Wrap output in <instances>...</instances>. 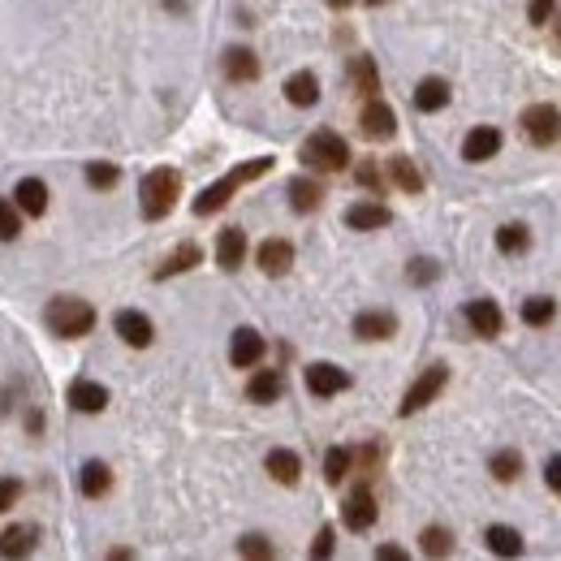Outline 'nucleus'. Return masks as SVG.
Here are the masks:
<instances>
[{"mask_svg": "<svg viewBox=\"0 0 561 561\" xmlns=\"http://www.w3.org/2000/svg\"><path fill=\"white\" fill-rule=\"evenodd\" d=\"M268 168H272V156H260V160H246V165L230 168L221 182H212V186H207V191L195 199V216H212V212H221V207L233 199V191H238V186H246V182L264 177Z\"/></svg>", "mask_w": 561, "mask_h": 561, "instance_id": "obj_1", "label": "nucleus"}, {"mask_svg": "<svg viewBox=\"0 0 561 561\" xmlns=\"http://www.w3.org/2000/svg\"><path fill=\"white\" fill-rule=\"evenodd\" d=\"M177 195H182L177 168H152V173L143 177V186H138L143 216H147V221H165L168 212H173V203H177Z\"/></svg>", "mask_w": 561, "mask_h": 561, "instance_id": "obj_2", "label": "nucleus"}, {"mask_svg": "<svg viewBox=\"0 0 561 561\" xmlns=\"http://www.w3.org/2000/svg\"><path fill=\"white\" fill-rule=\"evenodd\" d=\"M302 165L316 168V173H341V168L350 165V147H346L341 134L316 130L302 143Z\"/></svg>", "mask_w": 561, "mask_h": 561, "instance_id": "obj_3", "label": "nucleus"}, {"mask_svg": "<svg viewBox=\"0 0 561 561\" xmlns=\"http://www.w3.org/2000/svg\"><path fill=\"white\" fill-rule=\"evenodd\" d=\"M48 324L57 337H87L96 329V307L82 298H52L48 302Z\"/></svg>", "mask_w": 561, "mask_h": 561, "instance_id": "obj_4", "label": "nucleus"}, {"mask_svg": "<svg viewBox=\"0 0 561 561\" xmlns=\"http://www.w3.org/2000/svg\"><path fill=\"white\" fill-rule=\"evenodd\" d=\"M523 134H527V143H535V147H553L561 138V113L553 108V104H531V108H523Z\"/></svg>", "mask_w": 561, "mask_h": 561, "instance_id": "obj_5", "label": "nucleus"}, {"mask_svg": "<svg viewBox=\"0 0 561 561\" xmlns=\"http://www.w3.org/2000/svg\"><path fill=\"white\" fill-rule=\"evenodd\" d=\"M445 380H449L445 363H432L428 371H424V376H419V380H415V385L406 389V397H401V406H397V410H401V415H415V410H424L432 397L445 389Z\"/></svg>", "mask_w": 561, "mask_h": 561, "instance_id": "obj_6", "label": "nucleus"}, {"mask_svg": "<svg viewBox=\"0 0 561 561\" xmlns=\"http://www.w3.org/2000/svg\"><path fill=\"white\" fill-rule=\"evenodd\" d=\"M307 389H311L316 397H337V393L350 389V376H346L341 367H332V363H311L307 367Z\"/></svg>", "mask_w": 561, "mask_h": 561, "instance_id": "obj_7", "label": "nucleus"}, {"mask_svg": "<svg viewBox=\"0 0 561 561\" xmlns=\"http://www.w3.org/2000/svg\"><path fill=\"white\" fill-rule=\"evenodd\" d=\"M359 130L367 134V138H376V143H385V138H393L397 130V117L389 104H380V99L371 96V104L363 108V117H359Z\"/></svg>", "mask_w": 561, "mask_h": 561, "instance_id": "obj_8", "label": "nucleus"}, {"mask_svg": "<svg viewBox=\"0 0 561 561\" xmlns=\"http://www.w3.org/2000/svg\"><path fill=\"white\" fill-rule=\"evenodd\" d=\"M117 332H121V341L126 346H134V350H147L152 346V337H156V329H152V320L143 316V311H117Z\"/></svg>", "mask_w": 561, "mask_h": 561, "instance_id": "obj_9", "label": "nucleus"}, {"mask_svg": "<svg viewBox=\"0 0 561 561\" xmlns=\"http://www.w3.org/2000/svg\"><path fill=\"white\" fill-rule=\"evenodd\" d=\"M496 152H501V130H496V126H475V130L466 134L463 160L479 165V160H493Z\"/></svg>", "mask_w": 561, "mask_h": 561, "instance_id": "obj_10", "label": "nucleus"}, {"mask_svg": "<svg viewBox=\"0 0 561 561\" xmlns=\"http://www.w3.org/2000/svg\"><path fill=\"white\" fill-rule=\"evenodd\" d=\"M341 518H346V527L350 531L371 527V523H376V496H371V488H355L350 501L341 505Z\"/></svg>", "mask_w": 561, "mask_h": 561, "instance_id": "obj_11", "label": "nucleus"}, {"mask_svg": "<svg viewBox=\"0 0 561 561\" xmlns=\"http://www.w3.org/2000/svg\"><path fill=\"white\" fill-rule=\"evenodd\" d=\"M466 324L479 337H496L505 320H501V307H496L493 298H475V302H466Z\"/></svg>", "mask_w": 561, "mask_h": 561, "instance_id": "obj_12", "label": "nucleus"}, {"mask_svg": "<svg viewBox=\"0 0 561 561\" xmlns=\"http://www.w3.org/2000/svg\"><path fill=\"white\" fill-rule=\"evenodd\" d=\"M264 337L255 329H238L233 332V341H230V359H233V367H255L260 359H264Z\"/></svg>", "mask_w": 561, "mask_h": 561, "instance_id": "obj_13", "label": "nucleus"}, {"mask_svg": "<svg viewBox=\"0 0 561 561\" xmlns=\"http://www.w3.org/2000/svg\"><path fill=\"white\" fill-rule=\"evenodd\" d=\"M255 260H260V268H264L268 277H285V272L294 268V246H290L285 238H268Z\"/></svg>", "mask_w": 561, "mask_h": 561, "instance_id": "obj_14", "label": "nucleus"}, {"mask_svg": "<svg viewBox=\"0 0 561 561\" xmlns=\"http://www.w3.org/2000/svg\"><path fill=\"white\" fill-rule=\"evenodd\" d=\"M69 406H74L78 415H99V410L108 406V389L96 385V380H74V385H69Z\"/></svg>", "mask_w": 561, "mask_h": 561, "instance_id": "obj_15", "label": "nucleus"}, {"mask_svg": "<svg viewBox=\"0 0 561 561\" xmlns=\"http://www.w3.org/2000/svg\"><path fill=\"white\" fill-rule=\"evenodd\" d=\"M242 260H246V233L221 230V238H216V264L225 268V272H238Z\"/></svg>", "mask_w": 561, "mask_h": 561, "instance_id": "obj_16", "label": "nucleus"}, {"mask_svg": "<svg viewBox=\"0 0 561 561\" xmlns=\"http://www.w3.org/2000/svg\"><path fill=\"white\" fill-rule=\"evenodd\" d=\"M393 332H397L393 311H363V316L355 320V337H363V341H385V337H393Z\"/></svg>", "mask_w": 561, "mask_h": 561, "instance_id": "obj_17", "label": "nucleus"}, {"mask_svg": "<svg viewBox=\"0 0 561 561\" xmlns=\"http://www.w3.org/2000/svg\"><path fill=\"white\" fill-rule=\"evenodd\" d=\"M389 221H393V212H389L385 203H355V207L346 212V225H350V230H363V233L385 230Z\"/></svg>", "mask_w": 561, "mask_h": 561, "instance_id": "obj_18", "label": "nucleus"}, {"mask_svg": "<svg viewBox=\"0 0 561 561\" xmlns=\"http://www.w3.org/2000/svg\"><path fill=\"white\" fill-rule=\"evenodd\" d=\"M13 195H18V212H27V216H43L48 212V186L39 177H22Z\"/></svg>", "mask_w": 561, "mask_h": 561, "instance_id": "obj_19", "label": "nucleus"}, {"mask_svg": "<svg viewBox=\"0 0 561 561\" xmlns=\"http://www.w3.org/2000/svg\"><path fill=\"white\" fill-rule=\"evenodd\" d=\"M445 104H449V82L445 78H424L415 87V108L419 113H440Z\"/></svg>", "mask_w": 561, "mask_h": 561, "instance_id": "obj_20", "label": "nucleus"}, {"mask_svg": "<svg viewBox=\"0 0 561 561\" xmlns=\"http://www.w3.org/2000/svg\"><path fill=\"white\" fill-rule=\"evenodd\" d=\"M264 466L277 484H298V475H302V458H298L294 449H272Z\"/></svg>", "mask_w": 561, "mask_h": 561, "instance_id": "obj_21", "label": "nucleus"}, {"mask_svg": "<svg viewBox=\"0 0 561 561\" xmlns=\"http://www.w3.org/2000/svg\"><path fill=\"white\" fill-rule=\"evenodd\" d=\"M225 74L233 82H251V78H260V57L251 48H230L225 52Z\"/></svg>", "mask_w": 561, "mask_h": 561, "instance_id": "obj_22", "label": "nucleus"}, {"mask_svg": "<svg viewBox=\"0 0 561 561\" xmlns=\"http://www.w3.org/2000/svg\"><path fill=\"white\" fill-rule=\"evenodd\" d=\"M199 260H203V251H199L195 242H182V246H177V251L168 255L165 264L156 268V281H168V277H177V272H191V268H195Z\"/></svg>", "mask_w": 561, "mask_h": 561, "instance_id": "obj_23", "label": "nucleus"}, {"mask_svg": "<svg viewBox=\"0 0 561 561\" xmlns=\"http://www.w3.org/2000/svg\"><path fill=\"white\" fill-rule=\"evenodd\" d=\"M320 203H324L320 182H311V177H294V182H290V207H294V212H316Z\"/></svg>", "mask_w": 561, "mask_h": 561, "instance_id": "obj_24", "label": "nucleus"}, {"mask_svg": "<svg viewBox=\"0 0 561 561\" xmlns=\"http://www.w3.org/2000/svg\"><path fill=\"white\" fill-rule=\"evenodd\" d=\"M281 389H285L281 371L264 367V371H255V376H251V385H246V397H251V401H277V397H281Z\"/></svg>", "mask_w": 561, "mask_h": 561, "instance_id": "obj_25", "label": "nucleus"}, {"mask_svg": "<svg viewBox=\"0 0 561 561\" xmlns=\"http://www.w3.org/2000/svg\"><path fill=\"white\" fill-rule=\"evenodd\" d=\"M285 99L298 104V108H311V104L320 99V82H316V74H307V69L294 74V78L285 82Z\"/></svg>", "mask_w": 561, "mask_h": 561, "instance_id": "obj_26", "label": "nucleus"}, {"mask_svg": "<svg viewBox=\"0 0 561 561\" xmlns=\"http://www.w3.org/2000/svg\"><path fill=\"white\" fill-rule=\"evenodd\" d=\"M350 82H355V91H359V96H376V91H380V74H376V61H371V57H355V61H350Z\"/></svg>", "mask_w": 561, "mask_h": 561, "instance_id": "obj_27", "label": "nucleus"}, {"mask_svg": "<svg viewBox=\"0 0 561 561\" xmlns=\"http://www.w3.org/2000/svg\"><path fill=\"white\" fill-rule=\"evenodd\" d=\"M35 527H4L0 531V557H22L35 549Z\"/></svg>", "mask_w": 561, "mask_h": 561, "instance_id": "obj_28", "label": "nucleus"}, {"mask_svg": "<svg viewBox=\"0 0 561 561\" xmlns=\"http://www.w3.org/2000/svg\"><path fill=\"white\" fill-rule=\"evenodd\" d=\"M78 488H82V496H104L113 488V471L104 463H87L82 475H78Z\"/></svg>", "mask_w": 561, "mask_h": 561, "instance_id": "obj_29", "label": "nucleus"}, {"mask_svg": "<svg viewBox=\"0 0 561 561\" xmlns=\"http://www.w3.org/2000/svg\"><path fill=\"white\" fill-rule=\"evenodd\" d=\"M389 177H393L406 195H419V191H424V177H419V168L410 165V156H393V160H389Z\"/></svg>", "mask_w": 561, "mask_h": 561, "instance_id": "obj_30", "label": "nucleus"}, {"mask_svg": "<svg viewBox=\"0 0 561 561\" xmlns=\"http://www.w3.org/2000/svg\"><path fill=\"white\" fill-rule=\"evenodd\" d=\"M488 549H493L496 557H518L523 553V535L514 527H501L496 523V527H488Z\"/></svg>", "mask_w": 561, "mask_h": 561, "instance_id": "obj_31", "label": "nucleus"}, {"mask_svg": "<svg viewBox=\"0 0 561 561\" xmlns=\"http://www.w3.org/2000/svg\"><path fill=\"white\" fill-rule=\"evenodd\" d=\"M553 316H557V302L553 298H527L523 302V324H531V329H544V324H553Z\"/></svg>", "mask_w": 561, "mask_h": 561, "instance_id": "obj_32", "label": "nucleus"}, {"mask_svg": "<svg viewBox=\"0 0 561 561\" xmlns=\"http://www.w3.org/2000/svg\"><path fill=\"white\" fill-rule=\"evenodd\" d=\"M527 242H531L527 225H501V230H496V251H501V255H523Z\"/></svg>", "mask_w": 561, "mask_h": 561, "instance_id": "obj_33", "label": "nucleus"}, {"mask_svg": "<svg viewBox=\"0 0 561 561\" xmlns=\"http://www.w3.org/2000/svg\"><path fill=\"white\" fill-rule=\"evenodd\" d=\"M350 463H355L350 449H341V445L329 449V454H324V479H329V484H341V479L350 475Z\"/></svg>", "mask_w": 561, "mask_h": 561, "instance_id": "obj_34", "label": "nucleus"}, {"mask_svg": "<svg viewBox=\"0 0 561 561\" xmlns=\"http://www.w3.org/2000/svg\"><path fill=\"white\" fill-rule=\"evenodd\" d=\"M493 475L501 479V484H514L518 479V471H523V458L514 454V449H501V454H493Z\"/></svg>", "mask_w": 561, "mask_h": 561, "instance_id": "obj_35", "label": "nucleus"}, {"mask_svg": "<svg viewBox=\"0 0 561 561\" xmlns=\"http://www.w3.org/2000/svg\"><path fill=\"white\" fill-rule=\"evenodd\" d=\"M419 549L428 553V557H445L449 549H454V535L445 527H428L424 535H419Z\"/></svg>", "mask_w": 561, "mask_h": 561, "instance_id": "obj_36", "label": "nucleus"}, {"mask_svg": "<svg viewBox=\"0 0 561 561\" xmlns=\"http://www.w3.org/2000/svg\"><path fill=\"white\" fill-rule=\"evenodd\" d=\"M117 177H121V168L108 165V160H91V165H87V182H91L96 191H113Z\"/></svg>", "mask_w": 561, "mask_h": 561, "instance_id": "obj_37", "label": "nucleus"}, {"mask_svg": "<svg viewBox=\"0 0 561 561\" xmlns=\"http://www.w3.org/2000/svg\"><path fill=\"white\" fill-rule=\"evenodd\" d=\"M22 233V221H18V203L0 199V242H13Z\"/></svg>", "mask_w": 561, "mask_h": 561, "instance_id": "obj_38", "label": "nucleus"}, {"mask_svg": "<svg viewBox=\"0 0 561 561\" xmlns=\"http://www.w3.org/2000/svg\"><path fill=\"white\" fill-rule=\"evenodd\" d=\"M238 553L242 557H272V544H268L264 535H242L238 540Z\"/></svg>", "mask_w": 561, "mask_h": 561, "instance_id": "obj_39", "label": "nucleus"}, {"mask_svg": "<svg viewBox=\"0 0 561 561\" xmlns=\"http://www.w3.org/2000/svg\"><path fill=\"white\" fill-rule=\"evenodd\" d=\"M436 272H440V268L432 264V260H410V268H406V277H410L415 285H432V281H436Z\"/></svg>", "mask_w": 561, "mask_h": 561, "instance_id": "obj_40", "label": "nucleus"}, {"mask_svg": "<svg viewBox=\"0 0 561 561\" xmlns=\"http://www.w3.org/2000/svg\"><path fill=\"white\" fill-rule=\"evenodd\" d=\"M553 4H557V0H531V4H527L531 27H544V22H549V13H553Z\"/></svg>", "mask_w": 561, "mask_h": 561, "instance_id": "obj_41", "label": "nucleus"}, {"mask_svg": "<svg viewBox=\"0 0 561 561\" xmlns=\"http://www.w3.org/2000/svg\"><path fill=\"white\" fill-rule=\"evenodd\" d=\"M359 186H367V191H376V195H380V186H385L380 168L371 165V160H367V165H359Z\"/></svg>", "mask_w": 561, "mask_h": 561, "instance_id": "obj_42", "label": "nucleus"}, {"mask_svg": "<svg viewBox=\"0 0 561 561\" xmlns=\"http://www.w3.org/2000/svg\"><path fill=\"white\" fill-rule=\"evenodd\" d=\"M18 493H22V488H18V479L0 475V514H4L9 505H18Z\"/></svg>", "mask_w": 561, "mask_h": 561, "instance_id": "obj_43", "label": "nucleus"}, {"mask_svg": "<svg viewBox=\"0 0 561 561\" xmlns=\"http://www.w3.org/2000/svg\"><path fill=\"white\" fill-rule=\"evenodd\" d=\"M332 527H320V535H316V544H311V557H332Z\"/></svg>", "mask_w": 561, "mask_h": 561, "instance_id": "obj_44", "label": "nucleus"}, {"mask_svg": "<svg viewBox=\"0 0 561 561\" xmlns=\"http://www.w3.org/2000/svg\"><path fill=\"white\" fill-rule=\"evenodd\" d=\"M544 484H549L553 493H561V454H557V458H549V463H544Z\"/></svg>", "mask_w": 561, "mask_h": 561, "instance_id": "obj_45", "label": "nucleus"}, {"mask_svg": "<svg viewBox=\"0 0 561 561\" xmlns=\"http://www.w3.org/2000/svg\"><path fill=\"white\" fill-rule=\"evenodd\" d=\"M376 557H380V561H406V553L393 549V544H385V549H376Z\"/></svg>", "mask_w": 561, "mask_h": 561, "instance_id": "obj_46", "label": "nucleus"}, {"mask_svg": "<svg viewBox=\"0 0 561 561\" xmlns=\"http://www.w3.org/2000/svg\"><path fill=\"white\" fill-rule=\"evenodd\" d=\"M332 9H346V4H350V0H329Z\"/></svg>", "mask_w": 561, "mask_h": 561, "instance_id": "obj_47", "label": "nucleus"}, {"mask_svg": "<svg viewBox=\"0 0 561 561\" xmlns=\"http://www.w3.org/2000/svg\"><path fill=\"white\" fill-rule=\"evenodd\" d=\"M557 48H561V22H557Z\"/></svg>", "mask_w": 561, "mask_h": 561, "instance_id": "obj_48", "label": "nucleus"}, {"mask_svg": "<svg viewBox=\"0 0 561 561\" xmlns=\"http://www.w3.org/2000/svg\"><path fill=\"white\" fill-rule=\"evenodd\" d=\"M367 4H385V0H367Z\"/></svg>", "mask_w": 561, "mask_h": 561, "instance_id": "obj_49", "label": "nucleus"}]
</instances>
